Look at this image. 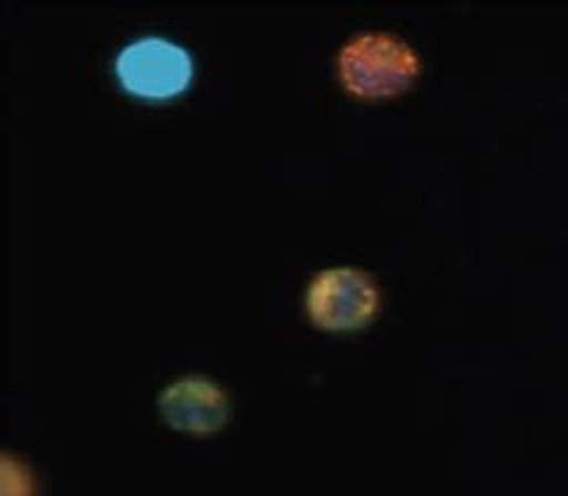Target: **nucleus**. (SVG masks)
<instances>
[{"label":"nucleus","mask_w":568,"mask_h":496,"mask_svg":"<svg viewBox=\"0 0 568 496\" xmlns=\"http://www.w3.org/2000/svg\"><path fill=\"white\" fill-rule=\"evenodd\" d=\"M163 419L183 432H214L229 423L231 398L214 379L202 374L178 377L159 394Z\"/></svg>","instance_id":"20e7f679"},{"label":"nucleus","mask_w":568,"mask_h":496,"mask_svg":"<svg viewBox=\"0 0 568 496\" xmlns=\"http://www.w3.org/2000/svg\"><path fill=\"white\" fill-rule=\"evenodd\" d=\"M343 87L363 99H386L408 89L420 74V55L392 32H357L343 41L336 55Z\"/></svg>","instance_id":"f257e3e1"},{"label":"nucleus","mask_w":568,"mask_h":496,"mask_svg":"<svg viewBox=\"0 0 568 496\" xmlns=\"http://www.w3.org/2000/svg\"><path fill=\"white\" fill-rule=\"evenodd\" d=\"M190 51L169 37H134L115 55V74L134 97L171 99L192 80Z\"/></svg>","instance_id":"f03ea898"},{"label":"nucleus","mask_w":568,"mask_h":496,"mask_svg":"<svg viewBox=\"0 0 568 496\" xmlns=\"http://www.w3.org/2000/svg\"><path fill=\"white\" fill-rule=\"evenodd\" d=\"M382 295L375 279L363 269H324L310 281L305 307L310 320L328 331H353L375 317Z\"/></svg>","instance_id":"7ed1b4c3"}]
</instances>
